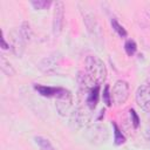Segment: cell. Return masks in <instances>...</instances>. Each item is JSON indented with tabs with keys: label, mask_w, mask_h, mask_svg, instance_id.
<instances>
[{
	"label": "cell",
	"mask_w": 150,
	"mask_h": 150,
	"mask_svg": "<svg viewBox=\"0 0 150 150\" xmlns=\"http://www.w3.org/2000/svg\"><path fill=\"white\" fill-rule=\"evenodd\" d=\"M84 67H86V73L90 75V77L97 83L101 84L105 81L107 79V68L103 61L95 56V55H88L84 61Z\"/></svg>",
	"instance_id": "1"
},
{
	"label": "cell",
	"mask_w": 150,
	"mask_h": 150,
	"mask_svg": "<svg viewBox=\"0 0 150 150\" xmlns=\"http://www.w3.org/2000/svg\"><path fill=\"white\" fill-rule=\"evenodd\" d=\"M73 105V96L68 89L60 88V91L55 96V108L61 116H66L70 112Z\"/></svg>",
	"instance_id": "2"
},
{
	"label": "cell",
	"mask_w": 150,
	"mask_h": 150,
	"mask_svg": "<svg viewBox=\"0 0 150 150\" xmlns=\"http://www.w3.org/2000/svg\"><path fill=\"white\" fill-rule=\"evenodd\" d=\"M83 22H84L87 30H88L89 35L91 36V39L96 43H101L102 39H103V32H102V28L96 19V16L93 13H86L83 15Z\"/></svg>",
	"instance_id": "3"
},
{
	"label": "cell",
	"mask_w": 150,
	"mask_h": 150,
	"mask_svg": "<svg viewBox=\"0 0 150 150\" xmlns=\"http://www.w3.org/2000/svg\"><path fill=\"white\" fill-rule=\"evenodd\" d=\"M69 121H70L69 123H70L71 128L79 130V129H82V128H84L89 124L90 114L83 107H77L71 111Z\"/></svg>",
	"instance_id": "4"
},
{
	"label": "cell",
	"mask_w": 150,
	"mask_h": 150,
	"mask_svg": "<svg viewBox=\"0 0 150 150\" xmlns=\"http://www.w3.org/2000/svg\"><path fill=\"white\" fill-rule=\"evenodd\" d=\"M129 93H130V88H129L128 82L124 80H118L115 82V84L112 87L111 100L114 101L115 104L121 105L127 102V100L129 97Z\"/></svg>",
	"instance_id": "5"
},
{
	"label": "cell",
	"mask_w": 150,
	"mask_h": 150,
	"mask_svg": "<svg viewBox=\"0 0 150 150\" xmlns=\"http://www.w3.org/2000/svg\"><path fill=\"white\" fill-rule=\"evenodd\" d=\"M64 22V4L63 1L54 2V11H53V33L57 35L61 33Z\"/></svg>",
	"instance_id": "6"
},
{
	"label": "cell",
	"mask_w": 150,
	"mask_h": 150,
	"mask_svg": "<svg viewBox=\"0 0 150 150\" xmlns=\"http://www.w3.org/2000/svg\"><path fill=\"white\" fill-rule=\"evenodd\" d=\"M87 138L95 144L104 143L108 139V130L104 125L94 124L87 129Z\"/></svg>",
	"instance_id": "7"
},
{
	"label": "cell",
	"mask_w": 150,
	"mask_h": 150,
	"mask_svg": "<svg viewBox=\"0 0 150 150\" xmlns=\"http://www.w3.org/2000/svg\"><path fill=\"white\" fill-rule=\"evenodd\" d=\"M136 103L141 109L146 112H150V82L144 83L136 90Z\"/></svg>",
	"instance_id": "8"
},
{
	"label": "cell",
	"mask_w": 150,
	"mask_h": 150,
	"mask_svg": "<svg viewBox=\"0 0 150 150\" xmlns=\"http://www.w3.org/2000/svg\"><path fill=\"white\" fill-rule=\"evenodd\" d=\"M60 61H61V55L59 53H52L50 55L45 56L40 61L39 68L41 71L50 74V73H54L56 70V68L60 64Z\"/></svg>",
	"instance_id": "9"
},
{
	"label": "cell",
	"mask_w": 150,
	"mask_h": 150,
	"mask_svg": "<svg viewBox=\"0 0 150 150\" xmlns=\"http://www.w3.org/2000/svg\"><path fill=\"white\" fill-rule=\"evenodd\" d=\"M77 82H79V88H80V91L82 94H86V96L88 95V93L96 86H100L97 84L91 77L89 74L87 73H83V71H80L79 75H77Z\"/></svg>",
	"instance_id": "10"
},
{
	"label": "cell",
	"mask_w": 150,
	"mask_h": 150,
	"mask_svg": "<svg viewBox=\"0 0 150 150\" xmlns=\"http://www.w3.org/2000/svg\"><path fill=\"white\" fill-rule=\"evenodd\" d=\"M25 45H26V42L20 36L19 32H13L11 34V43H9V47H11L12 52L16 56H21L22 55L23 49H25Z\"/></svg>",
	"instance_id": "11"
},
{
	"label": "cell",
	"mask_w": 150,
	"mask_h": 150,
	"mask_svg": "<svg viewBox=\"0 0 150 150\" xmlns=\"http://www.w3.org/2000/svg\"><path fill=\"white\" fill-rule=\"evenodd\" d=\"M61 87H49V86H42V84H34V89L45 97H55L56 94L60 91Z\"/></svg>",
	"instance_id": "12"
},
{
	"label": "cell",
	"mask_w": 150,
	"mask_h": 150,
	"mask_svg": "<svg viewBox=\"0 0 150 150\" xmlns=\"http://www.w3.org/2000/svg\"><path fill=\"white\" fill-rule=\"evenodd\" d=\"M98 97H100V86H96L86 96V103L89 109H94L96 107L98 102Z\"/></svg>",
	"instance_id": "13"
},
{
	"label": "cell",
	"mask_w": 150,
	"mask_h": 150,
	"mask_svg": "<svg viewBox=\"0 0 150 150\" xmlns=\"http://www.w3.org/2000/svg\"><path fill=\"white\" fill-rule=\"evenodd\" d=\"M19 34L20 36L22 38V40L27 43L32 40V36H33V30H32V26L28 21H22L20 27H19Z\"/></svg>",
	"instance_id": "14"
},
{
	"label": "cell",
	"mask_w": 150,
	"mask_h": 150,
	"mask_svg": "<svg viewBox=\"0 0 150 150\" xmlns=\"http://www.w3.org/2000/svg\"><path fill=\"white\" fill-rule=\"evenodd\" d=\"M34 141H35V143L39 145V148H40L41 150H56V149L53 146V144L50 143V141L47 139V138L43 137V136H35V137H34Z\"/></svg>",
	"instance_id": "15"
},
{
	"label": "cell",
	"mask_w": 150,
	"mask_h": 150,
	"mask_svg": "<svg viewBox=\"0 0 150 150\" xmlns=\"http://www.w3.org/2000/svg\"><path fill=\"white\" fill-rule=\"evenodd\" d=\"M0 67H1L2 73H5L7 76H13V75L15 74V70H14V68L12 67L11 62H9V61H7V59H6L4 55H1V60H0Z\"/></svg>",
	"instance_id": "16"
},
{
	"label": "cell",
	"mask_w": 150,
	"mask_h": 150,
	"mask_svg": "<svg viewBox=\"0 0 150 150\" xmlns=\"http://www.w3.org/2000/svg\"><path fill=\"white\" fill-rule=\"evenodd\" d=\"M112 128H114V141L116 145H121L125 142V137L122 134V131L120 130V128L117 127L116 123H112Z\"/></svg>",
	"instance_id": "17"
},
{
	"label": "cell",
	"mask_w": 150,
	"mask_h": 150,
	"mask_svg": "<svg viewBox=\"0 0 150 150\" xmlns=\"http://www.w3.org/2000/svg\"><path fill=\"white\" fill-rule=\"evenodd\" d=\"M124 50H125V53H127L128 56H132L137 52V45H136V42L134 40H131V39L127 40L125 43H124Z\"/></svg>",
	"instance_id": "18"
},
{
	"label": "cell",
	"mask_w": 150,
	"mask_h": 150,
	"mask_svg": "<svg viewBox=\"0 0 150 150\" xmlns=\"http://www.w3.org/2000/svg\"><path fill=\"white\" fill-rule=\"evenodd\" d=\"M111 27H112V29H114L121 38H125V36L128 35L125 28H124L122 25H120L116 19H111Z\"/></svg>",
	"instance_id": "19"
},
{
	"label": "cell",
	"mask_w": 150,
	"mask_h": 150,
	"mask_svg": "<svg viewBox=\"0 0 150 150\" xmlns=\"http://www.w3.org/2000/svg\"><path fill=\"white\" fill-rule=\"evenodd\" d=\"M30 5L35 9H46L52 5V1L50 0H34V1H30Z\"/></svg>",
	"instance_id": "20"
},
{
	"label": "cell",
	"mask_w": 150,
	"mask_h": 150,
	"mask_svg": "<svg viewBox=\"0 0 150 150\" xmlns=\"http://www.w3.org/2000/svg\"><path fill=\"white\" fill-rule=\"evenodd\" d=\"M102 100L103 102L105 103L107 107H110L111 105V93H110V87L109 84H105L104 89H103V93H102Z\"/></svg>",
	"instance_id": "21"
},
{
	"label": "cell",
	"mask_w": 150,
	"mask_h": 150,
	"mask_svg": "<svg viewBox=\"0 0 150 150\" xmlns=\"http://www.w3.org/2000/svg\"><path fill=\"white\" fill-rule=\"evenodd\" d=\"M129 112H130V117H131V122H132L134 128H135V129L138 128V125H139V117H138L137 112H136L134 109H130Z\"/></svg>",
	"instance_id": "22"
},
{
	"label": "cell",
	"mask_w": 150,
	"mask_h": 150,
	"mask_svg": "<svg viewBox=\"0 0 150 150\" xmlns=\"http://www.w3.org/2000/svg\"><path fill=\"white\" fill-rule=\"evenodd\" d=\"M1 47H2V49L11 48V47H9V43L6 42V39H5V35H4V34H2V38H1Z\"/></svg>",
	"instance_id": "23"
},
{
	"label": "cell",
	"mask_w": 150,
	"mask_h": 150,
	"mask_svg": "<svg viewBox=\"0 0 150 150\" xmlns=\"http://www.w3.org/2000/svg\"><path fill=\"white\" fill-rule=\"evenodd\" d=\"M144 136H145V138L148 141H150V124H148V127H146V129L144 131Z\"/></svg>",
	"instance_id": "24"
}]
</instances>
